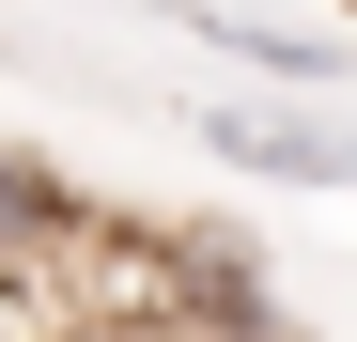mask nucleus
Wrapping results in <instances>:
<instances>
[{"label": "nucleus", "instance_id": "1", "mask_svg": "<svg viewBox=\"0 0 357 342\" xmlns=\"http://www.w3.org/2000/svg\"><path fill=\"white\" fill-rule=\"evenodd\" d=\"M202 140H218L233 171H280V187H357V140L295 125V109H202Z\"/></svg>", "mask_w": 357, "mask_h": 342}, {"label": "nucleus", "instance_id": "2", "mask_svg": "<svg viewBox=\"0 0 357 342\" xmlns=\"http://www.w3.org/2000/svg\"><path fill=\"white\" fill-rule=\"evenodd\" d=\"M218 47H233V63H264V78H295V94H326L342 78V47H311V31H264V16H202Z\"/></svg>", "mask_w": 357, "mask_h": 342}]
</instances>
